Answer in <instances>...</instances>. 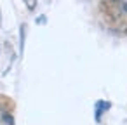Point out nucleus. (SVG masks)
Wrapping results in <instances>:
<instances>
[{
    "mask_svg": "<svg viewBox=\"0 0 127 125\" xmlns=\"http://www.w3.org/2000/svg\"><path fill=\"white\" fill-rule=\"evenodd\" d=\"M110 106H111V104H110L108 101H97V102H96V109H94V118H96V122H101L103 113L108 111Z\"/></svg>",
    "mask_w": 127,
    "mask_h": 125,
    "instance_id": "obj_1",
    "label": "nucleus"
},
{
    "mask_svg": "<svg viewBox=\"0 0 127 125\" xmlns=\"http://www.w3.org/2000/svg\"><path fill=\"white\" fill-rule=\"evenodd\" d=\"M25 2V5L30 9V11H35L37 9V4H38V0H23Z\"/></svg>",
    "mask_w": 127,
    "mask_h": 125,
    "instance_id": "obj_2",
    "label": "nucleus"
},
{
    "mask_svg": "<svg viewBox=\"0 0 127 125\" xmlns=\"http://www.w3.org/2000/svg\"><path fill=\"white\" fill-rule=\"evenodd\" d=\"M2 120H4V123H5V125H14V118H12V115L4 113V115H2Z\"/></svg>",
    "mask_w": 127,
    "mask_h": 125,
    "instance_id": "obj_3",
    "label": "nucleus"
},
{
    "mask_svg": "<svg viewBox=\"0 0 127 125\" xmlns=\"http://www.w3.org/2000/svg\"><path fill=\"white\" fill-rule=\"evenodd\" d=\"M25 49V26H21V52Z\"/></svg>",
    "mask_w": 127,
    "mask_h": 125,
    "instance_id": "obj_4",
    "label": "nucleus"
},
{
    "mask_svg": "<svg viewBox=\"0 0 127 125\" xmlns=\"http://www.w3.org/2000/svg\"><path fill=\"white\" fill-rule=\"evenodd\" d=\"M0 25H2V14H0Z\"/></svg>",
    "mask_w": 127,
    "mask_h": 125,
    "instance_id": "obj_5",
    "label": "nucleus"
}]
</instances>
